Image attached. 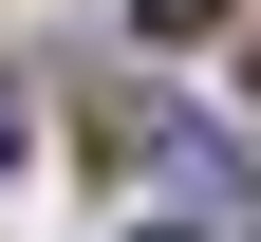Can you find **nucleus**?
Wrapping results in <instances>:
<instances>
[{
  "label": "nucleus",
  "instance_id": "obj_1",
  "mask_svg": "<svg viewBox=\"0 0 261 242\" xmlns=\"http://www.w3.org/2000/svg\"><path fill=\"white\" fill-rule=\"evenodd\" d=\"M130 19H149V38H205V19H224V0H130Z\"/></svg>",
  "mask_w": 261,
  "mask_h": 242
},
{
  "label": "nucleus",
  "instance_id": "obj_2",
  "mask_svg": "<svg viewBox=\"0 0 261 242\" xmlns=\"http://www.w3.org/2000/svg\"><path fill=\"white\" fill-rule=\"evenodd\" d=\"M0 168H19V93H0Z\"/></svg>",
  "mask_w": 261,
  "mask_h": 242
},
{
  "label": "nucleus",
  "instance_id": "obj_3",
  "mask_svg": "<svg viewBox=\"0 0 261 242\" xmlns=\"http://www.w3.org/2000/svg\"><path fill=\"white\" fill-rule=\"evenodd\" d=\"M168 242H187V224H168Z\"/></svg>",
  "mask_w": 261,
  "mask_h": 242
}]
</instances>
